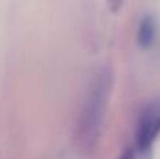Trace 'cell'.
<instances>
[{
    "label": "cell",
    "mask_w": 160,
    "mask_h": 159,
    "mask_svg": "<svg viewBox=\"0 0 160 159\" xmlns=\"http://www.w3.org/2000/svg\"><path fill=\"white\" fill-rule=\"evenodd\" d=\"M110 86H112L110 72L101 70L86 98V103L81 112L79 130H78L79 145L84 150L90 151L100 139V131L103 126V119L106 112L107 98L110 94Z\"/></svg>",
    "instance_id": "obj_1"
},
{
    "label": "cell",
    "mask_w": 160,
    "mask_h": 159,
    "mask_svg": "<svg viewBox=\"0 0 160 159\" xmlns=\"http://www.w3.org/2000/svg\"><path fill=\"white\" fill-rule=\"evenodd\" d=\"M160 134V100H156L142 111L135 133V150L148 151Z\"/></svg>",
    "instance_id": "obj_2"
},
{
    "label": "cell",
    "mask_w": 160,
    "mask_h": 159,
    "mask_svg": "<svg viewBox=\"0 0 160 159\" xmlns=\"http://www.w3.org/2000/svg\"><path fill=\"white\" fill-rule=\"evenodd\" d=\"M156 36H157V22H156L154 16L145 14L140 19V24H138L137 41L143 49H146V47H151L154 44Z\"/></svg>",
    "instance_id": "obj_3"
},
{
    "label": "cell",
    "mask_w": 160,
    "mask_h": 159,
    "mask_svg": "<svg viewBox=\"0 0 160 159\" xmlns=\"http://www.w3.org/2000/svg\"><path fill=\"white\" fill-rule=\"evenodd\" d=\"M118 159H135V148L128 147V148L121 153V156H120Z\"/></svg>",
    "instance_id": "obj_4"
}]
</instances>
